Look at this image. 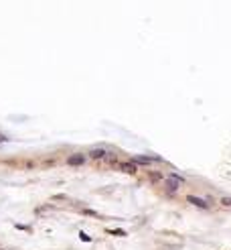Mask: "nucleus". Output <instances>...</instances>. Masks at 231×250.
I'll return each instance as SVG.
<instances>
[{
    "label": "nucleus",
    "instance_id": "obj_4",
    "mask_svg": "<svg viewBox=\"0 0 231 250\" xmlns=\"http://www.w3.org/2000/svg\"><path fill=\"white\" fill-rule=\"evenodd\" d=\"M89 157H91V159H103V157H106V149H103V147L91 149L89 150Z\"/></svg>",
    "mask_w": 231,
    "mask_h": 250
},
{
    "label": "nucleus",
    "instance_id": "obj_1",
    "mask_svg": "<svg viewBox=\"0 0 231 250\" xmlns=\"http://www.w3.org/2000/svg\"><path fill=\"white\" fill-rule=\"evenodd\" d=\"M160 161V157H144V155H138V157H134V165H150V163H158Z\"/></svg>",
    "mask_w": 231,
    "mask_h": 250
},
{
    "label": "nucleus",
    "instance_id": "obj_5",
    "mask_svg": "<svg viewBox=\"0 0 231 250\" xmlns=\"http://www.w3.org/2000/svg\"><path fill=\"white\" fill-rule=\"evenodd\" d=\"M122 169L126 171V173H136V165H134V163H124Z\"/></svg>",
    "mask_w": 231,
    "mask_h": 250
},
{
    "label": "nucleus",
    "instance_id": "obj_7",
    "mask_svg": "<svg viewBox=\"0 0 231 250\" xmlns=\"http://www.w3.org/2000/svg\"><path fill=\"white\" fill-rule=\"evenodd\" d=\"M221 203H223L225 208H231V197H223V199H221Z\"/></svg>",
    "mask_w": 231,
    "mask_h": 250
},
{
    "label": "nucleus",
    "instance_id": "obj_6",
    "mask_svg": "<svg viewBox=\"0 0 231 250\" xmlns=\"http://www.w3.org/2000/svg\"><path fill=\"white\" fill-rule=\"evenodd\" d=\"M109 234H114V236H120V238H124V236H126V232H124V230H112Z\"/></svg>",
    "mask_w": 231,
    "mask_h": 250
},
{
    "label": "nucleus",
    "instance_id": "obj_8",
    "mask_svg": "<svg viewBox=\"0 0 231 250\" xmlns=\"http://www.w3.org/2000/svg\"><path fill=\"white\" fill-rule=\"evenodd\" d=\"M79 238H81L83 242H89V240H91V238H89V236H87V234H83V232H81V234H79Z\"/></svg>",
    "mask_w": 231,
    "mask_h": 250
},
{
    "label": "nucleus",
    "instance_id": "obj_3",
    "mask_svg": "<svg viewBox=\"0 0 231 250\" xmlns=\"http://www.w3.org/2000/svg\"><path fill=\"white\" fill-rule=\"evenodd\" d=\"M85 163V157L81 155V153H77V155H71L67 159V165H71V167H77V165H83Z\"/></svg>",
    "mask_w": 231,
    "mask_h": 250
},
{
    "label": "nucleus",
    "instance_id": "obj_2",
    "mask_svg": "<svg viewBox=\"0 0 231 250\" xmlns=\"http://www.w3.org/2000/svg\"><path fill=\"white\" fill-rule=\"evenodd\" d=\"M187 201L193 203V205H197V208H201V210H207V208H209V203L205 201V199H201V197H195V195H189V197H187Z\"/></svg>",
    "mask_w": 231,
    "mask_h": 250
}]
</instances>
